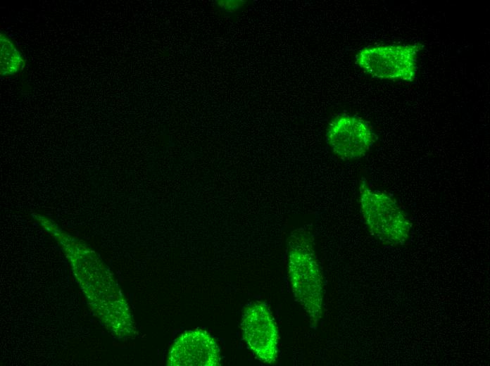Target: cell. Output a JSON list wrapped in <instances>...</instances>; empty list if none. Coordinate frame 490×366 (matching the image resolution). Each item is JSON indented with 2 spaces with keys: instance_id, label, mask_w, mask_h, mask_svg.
<instances>
[{
  "instance_id": "obj_1",
  "label": "cell",
  "mask_w": 490,
  "mask_h": 366,
  "mask_svg": "<svg viewBox=\"0 0 490 366\" xmlns=\"http://www.w3.org/2000/svg\"><path fill=\"white\" fill-rule=\"evenodd\" d=\"M310 231L301 227L288 240V272L292 292L315 327L322 314L323 282Z\"/></svg>"
},
{
  "instance_id": "obj_2",
  "label": "cell",
  "mask_w": 490,
  "mask_h": 366,
  "mask_svg": "<svg viewBox=\"0 0 490 366\" xmlns=\"http://www.w3.org/2000/svg\"><path fill=\"white\" fill-rule=\"evenodd\" d=\"M359 191L361 212L371 234L384 244H403L410 225L396 201L365 180L360 181Z\"/></svg>"
},
{
  "instance_id": "obj_3",
  "label": "cell",
  "mask_w": 490,
  "mask_h": 366,
  "mask_svg": "<svg viewBox=\"0 0 490 366\" xmlns=\"http://www.w3.org/2000/svg\"><path fill=\"white\" fill-rule=\"evenodd\" d=\"M420 44L376 45L358 51L357 65L373 77L413 82L417 75Z\"/></svg>"
},
{
  "instance_id": "obj_4",
  "label": "cell",
  "mask_w": 490,
  "mask_h": 366,
  "mask_svg": "<svg viewBox=\"0 0 490 366\" xmlns=\"http://www.w3.org/2000/svg\"><path fill=\"white\" fill-rule=\"evenodd\" d=\"M372 126L362 118L342 113L329 124L326 139L340 159H359L367 154L377 140Z\"/></svg>"
},
{
  "instance_id": "obj_5",
  "label": "cell",
  "mask_w": 490,
  "mask_h": 366,
  "mask_svg": "<svg viewBox=\"0 0 490 366\" xmlns=\"http://www.w3.org/2000/svg\"><path fill=\"white\" fill-rule=\"evenodd\" d=\"M241 328L245 342L260 361L272 364L277 360L278 330L266 303L256 301L246 307L242 315Z\"/></svg>"
},
{
  "instance_id": "obj_6",
  "label": "cell",
  "mask_w": 490,
  "mask_h": 366,
  "mask_svg": "<svg viewBox=\"0 0 490 366\" xmlns=\"http://www.w3.org/2000/svg\"><path fill=\"white\" fill-rule=\"evenodd\" d=\"M168 358L170 366H219L221 360L216 341L201 329L182 334L172 344Z\"/></svg>"
},
{
  "instance_id": "obj_7",
  "label": "cell",
  "mask_w": 490,
  "mask_h": 366,
  "mask_svg": "<svg viewBox=\"0 0 490 366\" xmlns=\"http://www.w3.org/2000/svg\"><path fill=\"white\" fill-rule=\"evenodd\" d=\"M24 64L25 61L14 44L1 33V75H15L23 69Z\"/></svg>"
},
{
  "instance_id": "obj_8",
  "label": "cell",
  "mask_w": 490,
  "mask_h": 366,
  "mask_svg": "<svg viewBox=\"0 0 490 366\" xmlns=\"http://www.w3.org/2000/svg\"><path fill=\"white\" fill-rule=\"evenodd\" d=\"M246 1H218L215 3L218 9L234 12L238 10Z\"/></svg>"
}]
</instances>
